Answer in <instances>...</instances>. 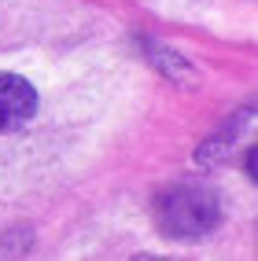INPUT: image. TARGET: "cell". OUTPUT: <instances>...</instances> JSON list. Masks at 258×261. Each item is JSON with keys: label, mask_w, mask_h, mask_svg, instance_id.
<instances>
[{"label": "cell", "mask_w": 258, "mask_h": 261, "mask_svg": "<svg viewBox=\"0 0 258 261\" xmlns=\"http://www.w3.org/2000/svg\"><path fill=\"white\" fill-rule=\"evenodd\" d=\"M155 221L174 239H199L206 232H214V224L221 221V202L206 188L177 184L155 199Z\"/></svg>", "instance_id": "obj_1"}, {"label": "cell", "mask_w": 258, "mask_h": 261, "mask_svg": "<svg viewBox=\"0 0 258 261\" xmlns=\"http://www.w3.org/2000/svg\"><path fill=\"white\" fill-rule=\"evenodd\" d=\"M37 111V92L19 74H0V133H15Z\"/></svg>", "instance_id": "obj_2"}, {"label": "cell", "mask_w": 258, "mask_h": 261, "mask_svg": "<svg viewBox=\"0 0 258 261\" xmlns=\"http://www.w3.org/2000/svg\"><path fill=\"white\" fill-rule=\"evenodd\" d=\"M148 56H151V63L159 66L166 77H174L181 85H196V66L184 63L177 51H170V48H148Z\"/></svg>", "instance_id": "obj_3"}]
</instances>
